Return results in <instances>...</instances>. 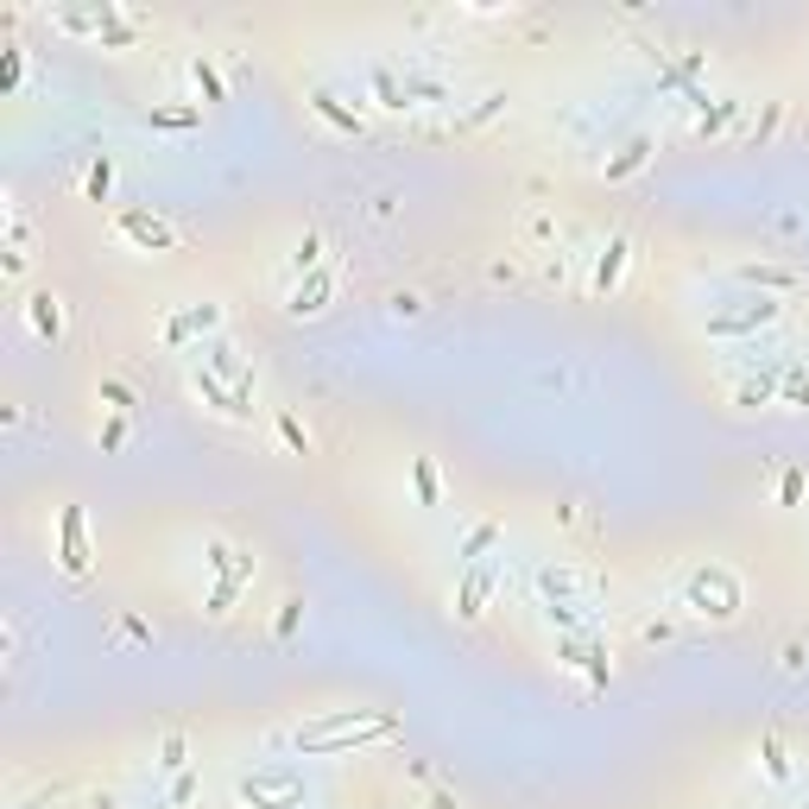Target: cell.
I'll return each instance as SVG.
<instances>
[{"instance_id": "obj_17", "label": "cell", "mask_w": 809, "mask_h": 809, "mask_svg": "<svg viewBox=\"0 0 809 809\" xmlns=\"http://www.w3.org/2000/svg\"><path fill=\"white\" fill-rule=\"evenodd\" d=\"M645 165H652V133H632L627 146L607 158V184H627V177L645 171Z\"/></svg>"}, {"instance_id": "obj_10", "label": "cell", "mask_w": 809, "mask_h": 809, "mask_svg": "<svg viewBox=\"0 0 809 809\" xmlns=\"http://www.w3.org/2000/svg\"><path fill=\"white\" fill-rule=\"evenodd\" d=\"M329 298H335V273H329V266H317V273H303L298 285H291L285 310H291V317H323Z\"/></svg>"}, {"instance_id": "obj_3", "label": "cell", "mask_w": 809, "mask_h": 809, "mask_svg": "<svg viewBox=\"0 0 809 809\" xmlns=\"http://www.w3.org/2000/svg\"><path fill=\"white\" fill-rule=\"evenodd\" d=\"M367 82H374V101H379V108H392V114H404V108H424V101H450V82L418 76V70H392V64H374V70H367Z\"/></svg>"}, {"instance_id": "obj_21", "label": "cell", "mask_w": 809, "mask_h": 809, "mask_svg": "<svg viewBox=\"0 0 809 809\" xmlns=\"http://www.w3.org/2000/svg\"><path fill=\"white\" fill-rule=\"evenodd\" d=\"M733 121H740V101H708L702 114H696V133H702V140H721Z\"/></svg>"}, {"instance_id": "obj_35", "label": "cell", "mask_w": 809, "mask_h": 809, "mask_svg": "<svg viewBox=\"0 0 809 809\" xmlns=\"http://www.w3.org/2000/svg\"><path fill=\"white\" fill-rule=\"evenodd\" d=\"M298 620H303V601H285V613H278V639H291Z\"/></svg>"}, {"instance_id": "obj_1", "label": "cell", "mask_w": 809, "mask_h": 809, "mask_svg": "<svg viewBox=\"0 0 809 809\" xmlns=\"http://www.w3.org/2000/svg\"><path fill=\"white\" fill-rule=\"evenodd\" d=\"M392 733H399V714H386V708H329L317 721L291 728L285 746L298 758H335L348 746H367V740H392Z\"/></svg>"}, {"instance_id": "obj_6", "label": "cell", "mask_w": 809, "mask_h": 809, "mask_svg": "<svg viewBox=\"0 0 809 809\" xmlns=\"http://www.w3.org/2000/svg\"><path fill=\"white\" fill-rule=\"evenodd\" d=\"M190 386H197V399L209 404V411H222V418H234V424H247V418H253V392L228 386V379H215L209 367H190Z\"/></svg>"}, {"instance_id": "obj_22", "label": "cell", "mask_w": 809, "mask_h": 809, "mask_svg": "<svg viewBox=\"0 0 809 809\" xmlns=\"http://www.w3.org/2000/svg\"><path fill=\"white\" fill-rule=\"evenodd\" d=\"M190 82H197V96L202 101H222V70H215V64H209V57H190Z\"/></svg>"}, {"instance_id": "obj_36", "label": "cell", "mask_w": 809, "mask_h": 809, "mask_svg": "<svg viewBox=\"0 0 809 809\" xmlns=\"http://www.w3.org/2000/svg\"><path fill=\"white\" fill-rule=\"evenodd\" d=\"M190 797H197V778H190V772H177V778H171V804H190Z\"/></svg>"}, {"instance_id": "obj_39", "label": "cell", "mask_w": 809, "mask_h": 809, "mask_svg": "<svg viewBox=\"0 0 809 809\" xmlns=\"http://www.w3.org/2000/svg\"><path fill=\"white\" fill-rule=\"evenodd\" d=\"M784 392H790V404H809V379L790 374V386H784Z\"/></svg>"}, {"instance_id": "obj_13", "label": "cell", "mask_w": 809, "mask_h": 809, "mask_svg": "<svg viewBox=\"0 0 809 809\" xmlns=\"http://www.w3.org/2000/svg\"><path fill=\"white\" fill-rule=\"evenodd\" d=\"M627 253H632V234H627V228H613V234L601 241V253H595V273H588V285H595V291H613V285H620V273H627Z\"/></svg>"}, {"instance_id": "obj_38", "label": "cell", "mask_w": 809, "mask_h": 809, "mask_svg": "<svg viewBox=\"0 0 809 809\" xmlns=\"http://www.w3.org/2000/svg\"><path fill=\"white\" fill-rule=\"evenodd\" d=\"M797 494H804V475H784V487H778V500H784V506H797Z\"/></svg>"}, {"instance_id": "obj_18", "label": "cell", "mask_w": 809, "mask_h": 809, "mask_svg": "<svg viewBox=\"0 0 809 809\" xmlns=\"http://www.w3.org/2000/svg\"><path fill=\"white\" fill-rule=\"evenodd\" d=\"M25 323H32V335L57 342V335H64V303L51 298V291H32V298H25Z\"/></svg>"}, {"instance_id": "obj_12", "label": "cell", "mask_w": 809, "mask_h": 809, "mask_svg": "<svg viewBox=\"0 0 809 809\" xmlns=\"http://www.w3.org/2000/svg\"><path fill=\"white\" fill-rule=\"evenodd\" d=\"M494 581H500V563H494V556H487V563H475V569H462L455 613H462V620H480V607H487V595H494Z\"/></svg>"}, {"instance_id": "obj_27", "label": "cell", "mask_w": 809, "mask_h": 809, "mask_svg": "<svg viewBox=\"0 0 809 809\" xmlns=\"http://www.w3.org/2000/svg\"><path fill=\"white\" fill-rule=\"evenodd\" d=\"M146 121L152 126H171V133H177V126H197V108H152Z\"/></svg>"}, {"instance_id": "obj_26", "label": "cell", "mask_w": 809, "mask_h": 809, "mask_svg": "<svg viewBox=\"0 0 809 809\" xmlns=\"http://www.w3.org/2000/svg\"><path fill=\"white\" fill-rule=\"evenodd\" d=\"M158 772H184V733H165V746H158Z\"/></svg>"}, {"instance_id": "obj_7", "label": "cell", "mask_w": 809, "mask_h": 809, "mask_svg": "<svg viewBox=\"0 0 809 809\" xmlns=\"http://www.w3.org/2000/svg\"><path fill=\"white\" fill-rule=\"evenodd\" d=\"M114 234L133 241L140 253H171L177 247L171 222H158V215H146V209H121V215H114Z\"/></svg>"}, {"instance_id": "obj_40", "label": "cell", "mask_w": 809, "mask_h": 809, "mask_svg": "<svg viewBox=\"0 0 809 809\" xmlns=\"http://www.w3.org/2000/svg\"><path fill=\"white\" fill-rule=\"evenodd\" d=\"M430 809H462V804H455L450 790H436V784H430Z\"/></svg>"}, {"instance_id": "obj_33", "label": "cell", "mask_w": 809, "mask_h": 809, "mask_svg": "<svg viewBox=\"0 0 809 809\" xmlns=\"http://www.w3.org/2000/svg\"><path fill=\"white\" fill-rule=\"evenodd\" d=\"M809 664V652H804V639H790V645H784V677H797V671H804Z\"/></svg>"}, {"instance_id": "obj_5", "label": "cell", "mask_w": 809, "mask_h": 809, "mask_svg": "<svg viewBox=\"0 0 809 809\" xmlns=\"http://www.w3.org/2000/svg\"><path fill=\"white\" fill-rule=\"evenodd\" d=\"M778 310L784 303H772V298H740L733 310H714L708 317V335H753V329H765V323H778Z\"/></svg>"}, {"instance_id": "obj_2", "label": "cell", "mask_w": 809, "mask_h": 809, "mask_svg": "<svg viewBox=\"0 0 809 809\" xmlns=\"http://www.w3.org/2000/svg\"><path fill=\"white\" fill-rule=\"evenodd\" d=\"M677 601L689 607V613H702V620H733L740 613V576L733 569H721V563H702V569H689L677 588Z\"/></svg>"}, {"instance_id": "obj_29", "label": "cell", "mask_w": 809, "mask_h": 809, "mask_svg": "<svg viewBox=\"0 0 809 809\" xmlns=\"http://www.w3.org/2000/svg\"><path fill=\"white\" fill-rule=\"evenodd\" d=\"M411 480H418V500L436 506V468H430V462H411Z\"/></svg>"}, {"instance_id": "obj_4", "label": "cell", "mask_w": 809, "mask_h": 809, "mask_svg": "<svg viewBox=\"0 0 809 809\" xmlns=\"http://www.w3.org/2000/svg\"><path fill=\"white\" fill-rule=\"evenodd\" d=\"M234 797L247 809H298L303 804V778L298 772H285V765H253L234 778Z\"/></svg>"}, {"instance_id": "obj_31", "label": "cell", "mask_w": 809, "mask_h": 809, "mask_svg": "<svg viewBox=\"0 0 809 809\" xmlns=\"http://www.w3.org/2000/svg\"><path fill=\"white\" fill-rule=\"evenodd\" d=\"M386 310H392L399 323H411V317H424V298H411V291H399V298L386 303Z\"/></svg>"}, {"instance_id": "obj_14", "label": "cell", "mask_w": 809, "mask_h": 809, "mask_svg": "<svg viewBox=\"0 0 809 809\" xmlns=\"http://www.w3.org/2000/svg\"><path fill=\"white\" fill-rule=\"evenodd\" d=\"M733 285H753L758 298H765V291H797L804 278L790 273V266H765V259H746V266H733Z\"/></svg>"}, {"instance_id": "obj_16", "label": "cell", "mask_w": 809, "mask_h": 809, "mask_svg": "<svg viewBox=\"0 0 809 809\" xmlns=\"http://www.w3.org/2000/svg\"><path fill=\"white\" fill-rule=\"evenodd\" d=\"M538 601H588V581L576 569H563V563H544L538 569Z\"/></svg>"}, {"instance_id": "obj_11", "label": "cell", "mask_w": 809, "mask_h": 809, "mask_svg": "<svg viewBox=\"0 0 809 809\" xmlns=\"http://www.w3.org/2000/svg\"><path fill=\"white\" fill-rule=\"evenodd\" d=\"M215 329H222V303H190V310H177L171 323H165V348H184V342L215 335Z\"/></svg>"}, {"instance_id": "obj_41", "label": "cell", "mask_w": 809, "mask_h": 809, "mask_svg": "<svg viewBox=\"0 0 809 809\" xmlns=\"http://www.w3.org/2000/svg\"><path fill=\"white\" fill-rule=\"evenodd\" d=\"M51 797H57V784H51V790H38V797H25V804H13V809H45Z\"/></svg>"}, {"instance_id": "obj_20", "label": "cell", "mask_w": 809, "mask_h": 809, "mask_svg": "<svg viewBox=\"0 0 809 809\" xmlns=\"http://www.w3.org/2000/svg\"><path fill=\"white\" fill-rule=\"evenodd\" d=\"M310 108H317V114H323L335 133H361V114H354V108H342V101L329 96V89H310Z\"/></svg>"}, {"instance_id": "obj_15", "label": "cell", "mask_w": 809, "mask_h": 809, "mask_svg": "<svg viewBox=\"0 0 809 809\" xmlns=\"http://www.w3.org/2000/svg\"><path fill=\"white\" fill-rule=\"evenodd\" d=\"M57 531H64V576H89V538H82V512L76 506H64V519H57Z\"/></svg>"}, {"instance_id": "obj_8", "label": "cell", "mask_w": 809, "mask_h": 809, "mask_svg": "<svg viewBox=\"0 0 809 809\" xmlns=\"http://www.w3.org/2000/svg\"><path fill=\"white\" fill-rule=\"evenodd\" d=\"M556 664L588 671V683H595V689L607 683V645L595 639V632H569V639H556Z\"/></svg>"}, {"instance_id": "obj_30", "label": "cell", "mask_w": 809, "mask_h": 809, "mask_svg": "<svg viewBox=\"0 0 809 809\" xmlns=\"http://www.w3.org/2000/svg\"><path fill=\"white\" fill-rule=\"evenodd\" d=\"M278 436H285V443H291L298 455H310V430H303L298 418H278Z\"/></svg>"}, {"instance_id": "obj_19", "label": "cell", "mask_w": 809, "mask_h": 809, "mask_svg": "<svg viewBox=\"0 0 809 809\" xmlns=\"http://www.w3.org/2000/svg\"><path fill=\"white\" fill-rule=\"evenodd\" d=\"M494 544H500V525H494V519H480V525L462 538V556H455V563H462V569H475V563H487Z\"/></svg>"}, {"instance_id": "obj_32", "label": "cell", "mask_w": 809, "mask_h": 809, "mask_svg": "<svg viewBox=\"0 0 809 809\" xmlns=\"http://www.w3.org/2000/svg\"><path fill=\"white\" fill-rule=\"evenodd\" d=\"M101 404H114V411H126V404H133V392H126L121 379H101Z\"/></svg>"}, {"instance_id": "obj_25", "label": "cell", "mask_w": 809, "mask_h": 809, "mask_svg": "<svg viewBox=\"0 0 809 809\" xmlns=\"http://www.w3.org/2000/svg\"><path fill=\"white\" fill-rule=\"evenodd\" d=\"M108 190H114V158L101 152L96 165H89V197H96V202H108Z\"/></svg>"}, {"instance_id": "obj_28", "label": "cell", "mask_w": 809, "mask_h": 809, "mask_svg": "<svg viewBox=\"0 0 809 809\" xmlns=\"http://www.w3.org/2000/svg\"><path fill=\"white\" fill-rule=\"evenodd\" d=\"M500 108H506V89H494V96H480V101H475V114H462V126H480V121H494Z\"/></svg>"}, {"instance_id": "obj_37", "label": "cell", "mask_w": 809, "mask_h": 809, "mask_svg": "<svg viewBox=\"0 0 809 809\" xmlns=\"http://www.w3.org/2000/svg\"><path fill=\"white\" fill-rule=\"evenodd\" d=\"M121 443H126V424H121V418H114V424L101 430V450H121Z\"/></svg>"}, {"instance_id": "obj_24", "label": "cell", "mask_w": 809, "mask_h": 809, "mask_svg": "<svg viewBox=\"0 0 809 809\" xmlns=\"http://www.w3.org/2000/svg\"><path fill=\"white\" fill-rule=\"evenodd\" d=\"M758 758H765V778H772V784L790 778V758H784V740H778V733H765V740H758Z\"/></svg>"}, {"instance_id": "obj_9", "label": "cell", "mask_w": 809, "mask_h": 809, "mask_svg": "<svg viewBox=\"0 0 809 809\" xmlns=\"http://www.w3.org/2000/svg\"><path fill=\"white\" fill-rule=\"evenodd\" d=\"M197 354H202L197 367H209L215 379H228V386H241V392H253V367L241 361V348H234L228 335H209V342H202Z\"/></svg>"}, {"instance_id": "obj_23", "label": "cell", "mask_w": 809, "mask_h": 809, "mask_svg": "<svg viewBox=\"0 0 809 809\" xmlns=\"http://www.w3.org/2000/svg\"><path fill=\"white\" fill-rule=\"evenodd\" d=\"M317 266H323V234L310 228V234H303V241H298V253H291V278L317 273Z\"/></svg>"}, {"instance_id": "obj_34", "label": "cell", "mask_w": 809, "mask_h": 809, "mask_svg": "<svg viewBox=\"0 0 809 809\" xmlns=\"http://www.w3.org/2000/svg\"><path fill=\"white\" fill-rule=\"evenodd\" d=\"M772 392H778L772 379H753V386H740V404H765V399H772Z\"/></svg>"}]
</instances>
